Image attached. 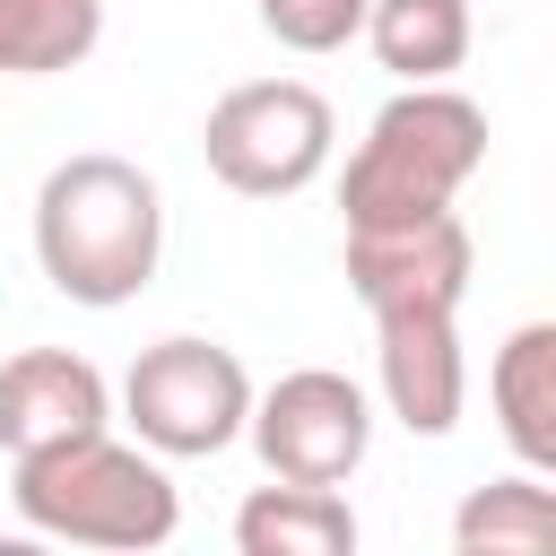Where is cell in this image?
<instances>
[{
  "mask_svg": "<svg viewBox=\"0 0 556 556\" xmlns=\"http://www.w3.org/2000/svg\"><path fill=\"white\" fill-rule=\"evenodd\" d=\"M374 382L382 408L408 434H452L469 408V356H460V313H374Z\"/></svg>",
  "mask_w": 556,
  "mask_h": 556,
  "instance_id": "8",
  "label": "cell"
},
{
  "mask_svg": "<svg viewBox=\"0 0 556 556\" xmlns=\"http://www.w3.org/2000/svg\"><path fill=\"white\" fill-rule=\"evenodd\" d=\"M156 252H165V200L130 156L87 148V156H61L43 174V191H35V261L70 304H87V313L130 304L156 278Z\"/></svg>",
  "mask_w": 556,
  "mask_h": 556,
  "instance_id": "1",
  "label": "cell"
},
{
  "mask_svg": "<svg viewBox=\"0 0 556 556\" xmlns=\"http://www.w3.org/2000/svg\"><path fill=\"white\" fill-rule=\"evenodd\" d=\"M122 417L156 460H208L252 417V374L217 339H156L122 374Z\"/></svg>",
  "mask_w": 556,
  "mask_h": 556,
  "instance_id": "5",
  "label": "cell"
},
{
  "mask_svg": "<svg viewBox=\"0 0 556 556\" xmlns=\"http://www.w3.org/2000/svg\"><path fill=\"white\" fill-rule=\"evenodd\" d=\"M330 139H339L330 96L304 87V78H243V87H226V96L208 104V122H200L208 174H217L226 191H243V200H287V191H304V182L330 165Z\"/></svg>",
  "mask_w": 556,
  "mask_h": 556,
  "instance_id": "4",
  "label": "cell"
},
{
  "mask_svg": "<svg viewBox=\"0 0 556 556\" xmlns=\"http://www.w3.org/2000/svg\"><path fill=\"white\" fill-rule=\"evenodd\" d=\"M365 43L400 87H434L469 61V0H365Z\"/></svg>",
  "mask_w": 556,
  "mask_h": 556,
  "instance_id": "12",
  "label": "cell"
},
{
  "mask_svg": "<svg viewBox=\"0 0 556 556\" xmlns=\"http://www.w3.org/2000/svg\"><path fill=\"white\" fill-rule=\"evenodd\" d=\"M235 547L243 556H348L356 547V513L339 486H252L235 513Z\"/></svg>",
  "mask_w": 556,
  "mask_h": 556,
  "instance_id": "11",
  "label": "cell"
},
{
  "mask_svg": "<svg viewBox=\"0 0 556 556\" xmlns=\"http://www.w3.org/2000/svg\"><path fill=\"white\" fill-rule=\"evenodd\" d=\"M478 165H486V113L443 78L434 87H400L365 122V139H356V156L339 174V208H348V226L434 217V208L460 200V182Z\"/></svg>",
  "mask_w": 556,
  "mask_h": 556,
  "instance_id": "3",
  "label": "cell"
},
{
  "mask_svg": "<svg viewBox=\"0 0 556 556\" xmlns=\"http://www.w3.org/2000/svg\"><path fill=\"white\" fill-rule=\"evenodd\" d=\"M486 400H495V434L513 443L521 469H556V321H521L495 365H486Z\"/></svg>",
  "mask_w": 556,
  "mask_h": 556,
  "instance_id": "10",
  "label": "cell"
},
{
  "mask_svg": "<svg viewBox=\"0 0 556 556\" xmlns=\"http://www.w3.org/2000/svg\"><path fill=\"white\" fill-rule=\"evenodd\" d=\"M252 9L287 52H348L365 35V0H252Z\"/></svg>",
  "mask_w": 556,
  "mask_h": 556,
  "instance_id": "15",
  "label": "cell"
},
{
  "mask_svg": "<svg viewBox=\"0 0 556 556\" xmlns=\"http://www.w3.org/2000/svg\"><path fill=\"white\" fill-rule=\"evenodd\" d=\"M9 504H17L26 530L70 539V547H165L174 521H182L174 478L156 469V452L113 443L104 426L70 434V443H43V452H17Z\"/></svg>",
  "mask_w": 556,
  "mask_h": 556,
  "instance_id": "2",
  "label": "cell"
},
{
  "mask_svg": "<svg viewBox=\"0 0 556 556\" xmlns=\"http://www.w3.org/2000/svg\"><path fill=\"white\" fill-rule=\"evenodd\" d=\"M469 226L452 208L400 226H348V287L365 313H460L469 295Z\"/></svg>",
  "mask_w": 556,
  "mask_h": 556,
  "instance_id": "7",
  "label": "cell"
},
{
  "mask_svg": "<svg viewBox=\"0 0 556 556\" xmlns=\"http://www.w3.org/2000/svg\"><path fill=\"white\" fill-rule=\"evenodd\" d=\"M104 43V0H0V78L78 70Z\"/></svg>",
  "mask_w": 556,
  "mask_h": 556,
  "instance_id": "13",
  "label": "cell"
},
{
  "mask_svg": "<svg viewBox=\"0 0 556 556\" xmlns=\"http://www.w3.org/2000/svg\"><path fill=\"white\" fill-rule=\"evenodd\" d=\"M243 434H252L269 478H287V486H348L365 469V452H374V400L348 374H330V365H295V374H278L252 400Z\"/></svg>",
  "mask_w": 556,
  "mask_h": 556,
  "instance_id": "6",
  "label": "cell"
},
{
  "mask_svg": "<svg viewBox=\"0 0 556 556\" xmlns=\"http://www.w3.org/2000/svg\"><path fill=\"white\" fill-rule=\"evenodd\" d=\"M452 547L460 556H539V547H556V495L539 486V469H513V478L478 486L452 513Z\"/></svg>",
  "mask_w": 556,
  "mask_h": 556,
  "instance_id": "14",
  "label": "cell"
},
{
  "mask_svg": "<svg viewBox=\"0 0 556 556\" xmlns=\"http://www.w3.org/2000/svg\"><path fill=\"white\" fill-rule=\"evenodd\" d=\"M113 426V391L87 356L70 348H17L0 365V452H43V443H70V434H96Z\"/></svg>",
  "mask_w": 556,
  "mask_h": 556,
  "instance_id": "9",
  "label": "cell"
}]
</instances>
